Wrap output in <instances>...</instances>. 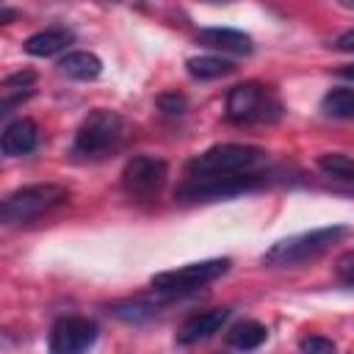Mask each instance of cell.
<instances>
[{
	"instance_id": "obj_1",
	"label": "cell",
	"mask_w": 354,
	"mask_h": 354,
	"mask_svg": "<svg viewBox=\"0 0 354 354\" xmlns=\"http://www.w3.org/2000/svg\"><path fill=\"white\" fill-rule=\"evenodd\" d=\"M124 136H127V124L116 111L94 108L77 124L69 152L77 160H100V158L113 155L122 147Z\"/></svg>"
},
{
	"instance_id": "obj_2",
	"label": "cell",
	"mask_w": 354,
	"mask_h": 354,
	"mask_svg": "<svg viewBox=\"0 0 354 354\" xmlns=\"http://www.w3.org/2000/svg\"><path fill=\"white\" fill-rule=\"evenodd\" d=\"M346 235H348V227H343V224L296 232V235H288V238L271 243L263 252L260 263L268 266V268H296V266H301L307 260H315L318 254H324L326 249H332Z\"/></svg>"
},
{
	"instance_id": "obj_3",
	"label": "cell",
	"mask_w": 354,
	"mask_h": 354,
	"mask_svg": "<svg viewBox=\"0 0 354 354\" xmlns=\"http://www.w3.org/2000/svg\"><path fill=\"white\" fill-rule=\"evenodd\" d=\"M282 100L274 86L246 80L230 88L224 102V116L232 124H271L282 119Z\"/></svg>"
},
{
	"instance_id": "obj_4",
	"label": "cell",
	"mask_w": 354,
	"mask_h": 354,
	"mask_svg": "<svg viewBox=\"0 0 354 354\" xmlns=\"http://www.w3.org/2000/svg\"><path fill=\"white\" fill-rule=\"evenodd\" d=\"M268 177L263 171H238V174H188L177 188L174 199L183 205L196 202H216V199H232L238 194L254 191L266 185Z\"/></svg>"
},
{
	"instance_id": "obj_5",
	"label": "cell",
	"mask_w": 354,
	"mask_h": 354,
	"mask_svg": "<svg viewBox=\"0 0 354 354\" xmlns=\"http://www.w3.org/2000/svg\"><path fill=\"white\" fill-rule=\"evenodd\" d=\"M268 163V152L252 144H216L194 155L185 163V174H238L260 171Z\"/></svg>"
},
{
	"instance_id": "obj_6",
	"label": "cell",
	"mask_w": 354,
	"mask_h": 354,
	"mask_svg": "<svg viewBox=\"0 0 354 354\" xmlns=\"http://www.w3.org/2000/svg\"><path fill=\"white\" fill-rule=\"evenodd\" d=\"M69 199V191L58 183H36V185H25L11 191L3 205H0V218L3 224H25L33 221L50 210H55L58 205H64Z\"/></svg>"
},
{
	"instance_id": "obj_7",
	"label": "cell",
	"mask_w": 354,
	"mask_h": 354,
	"mask_svg": "<svg viewBox=\"0 0 354 354\" xmlns=\"http://www.w3.org/2000/svg\"><path fill=\"white\" fill-rule=\"evenodd\" d=\"M230 257H213V260H199V263H188V266H180V268H169V271H160L149 279V285L155 288V293L160 296H188V293H196L199 288L216 282L218 277H224L230 271Z\"/></svg>"
},
{
	"instance_id": "obj_8",
	"label": "cell",
	"mask_w": 354,
	"mask_h": 354,
	"mask_svg": "<svg viewBox=\"0 0 354 354\" xmlns=\"http://www.w3.org/2000/svg\"><path fill=\"white\" fill-rule=\"evenodd\" d=\"M169 166L155 155H133L122 169V191L130 199H155L166 183Z\"/></svg>"
},
{
	"instance_id": "obj_9",
	"label": "cell",
	"mask_w": 354,
	"mask_h": 354,
	"mask_svg": "<svg viewBox=\"0 0 354 354\" xmlns=\"http://www.w3.org/2000/svg\"><path fill=\"white\" fill-rule=\"evenodd\" d=\"M100 337V329L91 318H83V315H64L53 324L50 329V337H47V346L50 351L55 354H77V351H86L97 343Z\"/></svg>"
},
{
	"instance_id": "obj_10",
	"label": "cell",
	"mask_w": 354,
	"mask_h": 354,
	"mask_svg": "<svg viewBox=\"0 0 354 354\" xmlns=\"http://www.w3.org/2000/svg\"><path fill=\"white\" fill-rule=\"evenodd\" d=\"M230 313H232L230 307H213V310H202V313L188 315V318L180 324L177 335H174L177 346H194V343H199V340L213 337V335L227 324Z\"/></svg>"
},
{
	"instance_id": "obj_11",
	"label": "cell",
	"mask_w": 354,
	"mask_h": 354,
	"mask_svg": "<svg viewBox=\"0 0 354 354\" xmlns=\"http://www.w3.org/2000/svg\"><path fill=\"white\" fill-rule=\"evenodd\" d=\"M196 44L218 53H232V55H249L254 50L252 36L235 28H205L196 33Z\"/></svg>"
},
{
	"instance_id": "obj_12",
	"label": "cell",
	"mask_w": 354,
	"mask_h": 354,
	"mask_svg": "<svg viewBox=\"0 0 354 354\" xmlns=\"http://www.w3.org/2000/svg\"><path fill=\"white\" fill-rule=\"evenodd\" d=\"M0 147H3V155L8 158H22V155H30L36 147H39V127L33 119H14L3 127V138H0Z\"/></svg>"
},
{
	"instance_id": "obj_13",
	"label": "cell",
	"mask_w": 354,
	"mask_h": 354,
	"mask_svg": "<svg viewBox=\"0 0 354 354\" xmlns=\"http://www.w3.org/2000/svg\"><path fill=\"white\" fill-rule=\"evenodd\" d=\"M72 41H75V33H72L69 28H64V25H50V28H44V30H36L33 36H28L25 44H22V50H25L28 55L47 58V55H55V53L66 50Z\"/></svg>"
},
{
	"instance_id": "obj_14",
	"label": "cell",
	"mask_w": 354,
	"mask_h": 354,
	"mask_svg": "<svg viewBox=\"0 0 354 354\" xmlns=\"http://www.w3.org/2000/svg\"><path fill=\"white\" fill-rule=\"evenodd\" d=\"M55 66L69 80H97L102 75V61L94 53H86V50L66 53L64 58H58Z\"/></svg>"
},
{
	"instance_id": "obj_15",
	"label": "cell",
	"mask_w": 354,
	"mask_h": 354,
	"mask_svg": "<svg viewBox=\"0 0 354 354\" xmlns=\"http://www.w3.org/2000/svg\"><path fill=\"white\" fill-rule=\"evenodd\" d=\"M266 337H268V329H266V324H260V321H241V324L230 326L227 335H224L227 346H230V348H238V351L260 348V346L266 343Z\"/></svg>"
},
{
	"instance_id": "obj_16",
	"label": "cell",
	"mask_w": 354,
	"mask_h": 354,
	"mask_svg": "<svg viewBox=\"0 0 354 354\" xmlns=\"http://www.w3.org/2000/svg\"><path fill=\"white\" fill-rule=\"evenodd\" d=\"M185 69L191 77L196 80H216V77H227L235 72V64L221 58V55H194L185 61Z\"/></svg>"
},
{
	"instance_id": "obj_17",
	"label": "cell",
	"mask_w": 354,
	"mask_h": 354,
	"mask_svg": "<svg viewBox=\"0 0 354 354\" xmlns=\"http://www.w3.org/2000/svg\"><path fill=\"white\" fill-rule=\"evenodd\" d=\"M108 313L119 321H127V324H144V321L155 318L158 307L152 301H144V299H124V301H113L108 307Z\"/></svg>"
},
{
	"instance_id": "obj_18",
	"label": "cell",
	"mask_w": 354,
	"mask_h": 354,
	"mask_svg": "<svg viewBox=\"0 0 354 354\" xmlns=\"http://www.w3.org/2000/svg\"><path fill=\"white\" fill-rule=\"evenodd\" d=\"M321 113L332 119H354V88H329L321 97Z\"/></svg>"
},
{
	"instance_id": "obj_19",
	"label": "cell",
	"mask_w": 354,
	"mask_h": 354,
	"mask_svg": "<svg viewBox=\"0 0 354 354\" xmlns=\"http://www.w3.org/2000/svg\"><path fill=\"white\" fill-rule=\"evenodd\" d=\"M318 169L326 177L343 180V183H354V158L343 155V152H326L318 158Z\"/></svg>"
},
{
	"instance_id": "obj_20",
	"label": "cell",
	"mask_w": 354,
	"mask_h": 354,
	"mask_svg": "<svg viewBox=\"0 0 354 354\" xmlns=\"http://www.w3.org/2000/svg\"><path fill=\"white\" fill-rule=\"evenodd\" d=\"M155 102H158V111L163 116H183L188 111V97L180 91H163V94H158Z\"/></svg>"
},
{
	"instance_id": "obj_21",
	"label": "cell",
	"mask_w": 354,
	"mask_h": 354,
	"mask_svg": "<svg viewBox=\"0 0 354 354\" xmlns=\"http://www.w3.org/2000/svg\"><path fill=\"white\" fill-rule=\"evenodd\" d=\"M299 348L301 351H310V354H326V351H335V340L329 337H321V335H307L299 340Z\"/></svg>"
},
{
	"instance_id": "obj_22",
	"label": "cell",
	"mask_w": 354,
	"mask_h": 354,
	"mask_svg": "<svg viewBox=\"0 0 354 354\" xmlns=\"http://www.w3.org/2000/svg\"><path fill=\"white\" fill-rule=\"evenodd\" d=\"M335 274H337L340 282L354 285V249H351V252H343V254L337 257V263H335Z\"/></svg>"
},
{
	"instance_id": "obj_23",
	"label": "cell",
	"mask_w": 354,
	"mask_h": 354,
	"mask_svg": "<svg viewBox=\"0 0 354 354\" xmlns=\"http://www.w3.org/2000/svg\"><path fill=\"white\" fill-rule=\"evenodd\" d=\"M335 47L340 53H354V28L351 30H343L337 39H335Z\"/></svg>"
},
{
	"instance_id": "obj_24",
	"label": "cell",
	"mask_w": 354,
	"mask_h": 354,
	"mask_svg": "<svg viewBox=\"0 0 354 354\" xmlns=\"http://www.w3.org/2000/svg\"><path fill=\"white\" fill-rule=\"evenodd\" d=\"M337 75H340V77H346V80H354V64L340 66V69H337Z\"/></svg>"
},
{
	"instance_id": "obj_25",
	"label": "cell",
	"mask_w": 354,
	"mask_h": 354,
	"mask_svg": "<svg viewBox=\"0 0 354 354\" xmlns=\"http://www.w3.org/2000/svg\"><path fill=\"white\" fill-rule=\"evenodd\" d=\"M205 3H232V0H205Z\"/></svg>"
}]
</instances>
